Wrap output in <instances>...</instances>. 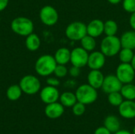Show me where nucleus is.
<instances>
[{
    "mask_svg": "<svg viewBox=\"0 0 135 134\" xmlns=\"http://www.w3.org/2000/svg\"><path fill=\"white\" fill-rule=\"evenodd\" d=\"M57 62L54 56L51 54H44L40 56L35 63V70L41 77H49L54 73Z\"/></svg>",
    "mask_w": 135,
    "mask_h": 134,
    "instance_id": "obj_1",
    "label": "nucleus"
},
{
    "mask_svg": "<svg viewBox=\"0 0 135 134\" xmlns=\"http://www.w3.org/2000/svg\"><path fill=\"white\" fill-rule=\"evenodd\" d=\"M100 51L106 57H114L122 49L120 38L116 36H106L100 42Z\"/></svg>",
    "mask_w": 135,
    "mask_h": 134,
    "instance_id": "obj_2",
    "label": "nucleus"
},
{
    "mask_svg": "<svg viewBox=\"0 0 135 134\" xmlns=\"http://www.w3.org/2000/svg\"><path fill=\"white\" fill-rule=\"evenodd\" d=\"M12 31L21 36H27L33 32L34 24L32 20L25 17H15L10 24Z\"/></svg>",
    "mask_w": 135,
    "mask_h": 134,
    "instance_id": "obj_3",
    "label": "nucleus"
},
{
    "mask_svg": "<svg viewBox=\"0 0 135 134\" xmlns=\"http://www.w3.org/2000/svg\"><path fill=\"white\" fill-rule=\"evenodd\" d=\"M75 95L78 101L84 103L85 105L93 103L98 97L97 89L94 88L89 84L80 85L77 88Z\"/></svg>",
    "mask_w": 135,
    "mask_h": 134,
    "instance_id": "obj_4",
    "label": "nucleus"
},
{
    "mask_svg": "<svg viewBox=\"0 0 135 134\" xmlns=\"http://www.w3.org/2000/svg\"><path fill=\"white\" fill-rule=\"evenodd\" d=\"M65 35L70 40L81 41L87 35V24L81 21L71 22L65 29Z\"/></svg>",
    "mask_w": 135,
    "mask_h": 134,
    "instance_id": "obj_5",
    "label": "nucleus"
},
{
    "mask_svg": "<svg viewBox=\"0 0 135 134\" xmlns=\"http://www.w3.org/2000/svg\"><path fill=\"white\" fill-rule=\"evenodd\" d=\"M19 85L23 92L27 95H34L36 94L41 87L40 80L33 75H25L24 76L20 82Z\"/></svg>",
    "mask_w": 135,
    "mask_h": 134,
    "instance_id": "obj_6",
    "label": "nucleus"
},
{
    "mask_svg": "<svg viewBox=\"0 0 135 134\" xmlns=\"http://www.w3.org/2000/svg\"><path fill=\"white\" fill-rule=\"evenodd\" d=\"M40 19L47 26H53L59 21V13L55 7L50 5L43 6L40 10Z\"/></svg>",
    "mask_w": 135,
    "mask_h": 134,
    "instance_id": "obj_7",
    "label": "nucleus"
},
{
    "mask_svg": "<svg viewBox=\"0 0 135 134\" xmlns=\"http://www.w3.org/2000/svg\"><path fill=\"white\" fill-rule=\"evenodd\" d=\"M115 75L123 85L132 83L134 80L135 70L131 63L121 62L116 68Z\"/></svg>",
    "mask_w": 135,
    "mask_h": 134,
    "instance_id": "obj_8",
    "label": "nucleus"
},
{
    "mask_svg": "<svg viewBox=\"0 0 135 134\" xmlns=\"http://www.w3.org/2000/svg\"><path fill=\"white\" fill-rule=\"evenodd\" d=\"M89 52L81 47L74 48L70 51V62L72 66L82 68L87 66L89 59Z\"/></svg>",
    "mask_w": 135,
    "mask_h": 134,
    "instance_id": "obj_9",
    "label": "nucleus"
},
{
    "mask_svg": "<svg viewBox=\"0 0 135 134\" xmlns=\"http://www.w3.org/2000/svg\"><path fill=\"white\" fill-rule=\"evenodd\" d=\"M123 83L115 74H109L104 77L101 88L105 93L109 94L115 92H120Z\"/></svg>",
    "mask_w": 135,
    "mask_h": 134,
    "instance_id": "obj_10",
    "label": "nucleus"
},
{
    "mask_svg": "<svg viewBox=\"0 0 135 134\" xmlns=\"http://www.w3.org/2000/svg\"><path fill=\"white\" fill-rule=\"evenodd\" d=\"M59 92L57 89V87H53L47 85L41 89L40 93V97L42 102L46 104L57 102L59 100Z\"/></svg>",
    "mask_w": 135,
    "mask_h": 134,
    "instance_id": "obj_11",
    "label": "nucleus"
},
{
    "mask_svg": "<svg viewBox=\"0 0 135 134\" xmlns=\"http://www.w3.org/2000/svg\"><path fill=\"white\" fill-rule=\"evenodd\" d=\"M106 62V56L100 51H93L89 54L87 66L90 70H100Z\"/></svg>",
    "mask_w": 135,
    "mask_h": 134,
    "instance_id": "obj_12",
    "label": "nucleus"
},
{
    "mask_svg": "<svg viewBox=\"0 0 135 134\" xmlns=\"http://www.w3.org/2000/svg\"><path fill=\"white\" fill-rule=\"evenodd\" d=\"M119 113L121 117L126 119H133L135 118V102L134 100H123L118 107Z\"/></svg>",
    "mask_w": 135,
    "mask_h": 134,
    "instance_id": "obj_13",
    "label": "nucleus"
},
{
    "mask_svg": "<svg viewBox=\"0 0 135 134\" xmlns=\"http://www.w3.org/2000/svg\"><path fill=\"white\" fill-rule=\"evenodd\" d=\"M104 22L100 19H93L87 24V35L97 38L104 34Z\"/></svg>",
    "mask_w": 135,
    "mask_h": 134,
    "instance_id": "obj_14",
    "label": "nucleus"
},
{
    "mask_svg": "<svg viewBox=\"0 0 135 134\" xmlns=\"http://www.w3.org/2000/svg\"><path fill=\"white\" fill-rule=\"evenodd\" d=\"M45 115L51 119H56L60 118L64 113V107L61 103L55 102L47 104L45 110Z\"/></svg>",
    "mask_w": 135,
    "mask_h": 134,
    "instance_id": "obj_15",
    "label": "nucleus"
},
{
    "mask_svg": "<svg viewBox=\"0 0 135 134\" xmlns=\"http://www.w3.org/2000/svg\"><path fill=\"white\" fill-rule=\"evenodd\" d=\"M104 76L100 70H91L87 76L88 84L96 89L101 88Z\"/></svg>",
    "mask_w": 135,
    "mask_h": 134,
    "instance_id": "obj_16",
    "label": "nucleus"
},
{
    "mask_svg": "<svg viewBox=\"0 0 135 134\" xmlns=\"http://www.w3.org/2000/svg\"><path fill=\"white\" fill-rule=\"evenodd\" d=\"M120 41L122 44V47L129 48V49H135V30H130L124 32L121 37Z\"/></svg>",
    "mask_w": 135,
    "mask_h": 134,
    "instance_id": "obj_17",
    "label": "nucleus"
},
{
    "mask_svg": "<svg viewBox=\"0 0 135 134\" xmlns=\"http://www.w3.org/2000/svg\"><path fill=\"white\" fill-rule=\"evenodd\" d=\"M70 51L66 47H60L59 48L54 55V58L57 62V64L60 65H66L70 62Z\"/></svg>",
    "mask_w": 135,
    "mask_h": 134,
    "instance_id": "obj_18",
    "label": "nucleus"
},
{
    "mask_svg": "<svg viewBox=\"0 0 135 134\" xmlns=\"http://www.w3.org/2000/svg\"><path fill=\"white\" fill-rule=\"evenodd\" d=\"M104 126L107 128L112 133H115V132L120 130V121L117 116L111 115L105 118Z\"/></svg>",
    "mask_w": 135,
    "mask_h": 134,
    "instance_id": "obj_19",
    "label": "nucleus"
},
{
    "mask_svg": "<svg viewBox=\"0 0 135 134\" xmlns=\"http://www.w3.org/2000/svg\"><path fill=\"white\" fill-rule=\"evenodd\" d=\"M41 45V41L40 37L35 34L31 33L26 36L25 39V47L30 51H37Z\"/></svg>",
    "mask_w": 135,
    "mask_h": 134,
    "instance_id": "obj_20",
    "label": "nucleus"
},
{
    "mask_svg": "<svg viewBox=\"0 0 135 134\" xmlns=\"http://www.w3.org/2000/svg\"><path fill=\"white\" fill-rule=\"evenodd\" d=\"M59 100L64 107H72L78 102L75 93L71 92H65L62 93L59 96Z\"/></svg>",
    "mask_w": 135,
    "mask_h": 134,
    "instance_id": "obj_21",
    "label": "nucleus"
},
{
    "mask_svg": "<svg viewBox=\"0 0 135 134\" xmlns=\"http://www.w3.org/2000/svg\"><path fill=\"white\" fill-rule=\"evenodd\" d=\"M120 93L122 94L123 99L128 100H135V85L132 83L123 84Z\"/></svg>",
    "mask_w": 135,
    "mask_h": 134,
    "instance_id": "obj_22",
    "label": "nucleus"
},
{
    "mask_svg": "<svg viewBox=\"0 0 135 134\" xmlns=\"http://www.w3.org/2000/svg\"><path fill=\"white\" fill-rule=\"evenodd\" d=\"M22 90L19 85H10L6 90V96L11 101H16L20 99L22 94Z\"/></svg>",
    "mask_w": 135,
    "mask_h": 134,
    "instance_id": "obj_23",
    "label": "nucleus"
},
{
    "mask_svg": "<svg viewBox=\"0 0 135 134\" xmlns=\"http://www.w3.org/2000/svg\"><path fill=\"white\" fill-rule=\"evenodd\" d=\"M81 47H83L85 50H86L88 52H92L95 50L96 47H97V41H96V38L86 35L85 36H84L81 39Z\"/></svg>",
    "mask_w": 135,
    "mask_h": 134,
    "instance_id": "obj_24",
    "label": "nucleus"
},
{
    "mask_svg": "<svg viewBox=\"0 0 135 134\" xmlns=\"http://www.w3.org/2000/svg\"><path fill=\"white\" fill-rule=\"evenodd\" d=\"M119 61L123 63H131L132 61V58L134 57V50L122 47L120 51L119 52Z\"/></svg>",
    "mask_w": 135,
    "mask_h": 134,
    "instance_id": "obj_25",
    "label": "nucleus"
},
{
    "mask_svg": "<svg viewBox=\"0 0 135 134\" xmlns=\"http://www.w3.org/2000/svg\"><path fill=\"white\" fill-rule=\"evenodd\" d=\"M119 26L114 20H108L104 22V33L106 36H116Z\"/></svg>",
    "mask_w": 135,
    "mask_h": 134,
    "instance_id": "obj_26",
    "label": "nucleus"
},
{
    "mask_svg": "<svg viewBox=\"0 0 135 134\" xmlns=\"http://www.w3.org/2000/svg\"><path fill=\"white\" fill-rule=\"evenodd\" d=\"M108 101L113 107H119L123 101V97L120 92H115L108 94Z\"/></svg>",
    "mask_w": 135,
    "mask_h": 134,
    "instance_id": "obj_27",
    "label": "nucleus"
},
{
    "mask_svg": "<svg viewBox=\"0 0 135 134\" xmlns=\"http://www.w3.org/2000/svg\"><path fill=\"white\" fill-rule=\"evenodd\" d=\"M68 70H69L66 68V65L57 64L54 71V74L58 78H63L68 74Z\"/></svg>",
    "mask_w": 135,
    "mask_h": 134,
    "instance_id": "obj_28",
    "label": "nucleus"
},
{
    "mask_svg": "<svg viewBox=\"0 0 135 134\" xmlns=\"http://www.w3.org/2000/svg\"><path fill=\"white\" fill-rule=\"evenodd\" d=\"M72 111H73L74 115H76V116H81L82 115H84V113L85 111V105L84 103H80V102L78 101L72 107Z\"/></svg>",
    "mask_w": 135,
    "mask_h": 134,
    "instance_id": "obj_29",
    "label": "nucleus"
},
{
    "mask_svg": "<svg viewBox=\"0 0 135 134\" xmlns=\"http://www.w3.org/2000/svg\"><path fill=\"white\" fill-rule=\"evenodd\" d=\"M122 2L123 8L126 12L129 13L135 12V0H123Z\"/></svg>",
    "mask_w": 135,
    "mask_h": 134,
    "instance_id": "obj_30",
    "label": "nucleus"
},
{
    "mask_svg": "<svg viewBox=\"0 0 135 134\" xmlns=\"http://www.w3.org/2000/svg\"><path fill=\"white\" fill-rule=\"evenodd\" d=\"M68 73L72 77H78L80 76L81 74V68L79 67H77V66H72L69 70H68Z\"/></svg>",
    "mask_w": 135,
    "mask_h": 134,
    "instance_id": "obj_31",
    "label": "nucleus"
},
{
    "mask_svg": "<svg viewBox=\"0 0 135 134\" xmlns=\"http://www.w3.org/2000/svg\"><path fill=\"white\" fill-rule=\"evenodd\" d=\"M47 85H50V86L58 87L60 85V81L59 78L56 77H49L47 78Z\"/></svg>",
    "mask_w": 135,
    "mask_h": 134,
    "instance_id": "obj_32",
    "label": "nucleus"
},
{
    "mask_svg": "<svg viewBox=\"0 0 135 134\" xmlns=\"http://www.w3.org/2000/svg\"><path fill=\"white\" fill-rule=\"evenodd\" d=\"M94 134H112V133L104 126H100L95 130Z\"/></svg>",
    "mask_w": 135,
    "mask_h": 134,
    "instance_id": "obj_33",
    "label": "nucleus"
},
{
    "mask_svg": "<svg viewBox=\"0 0 135 134\" xmlns=\"http://www.w3.org/2000/svg\"><path fill=\"white\" fill-rule=\"evenodd\" d=\"M129 23H130V25H131V28L133 30H135V12H134L133 13H131Z\"/></svg>",
    "mask_w": 135,
    "mask_h": 134,
    "instance_id": "obj_34",
    "label": "nucleus"
},
{
    "mask_svg": "<svg viewBox=\"0 0 135 134\" xmlns=\"http://www.w3.org/2000/svg\"><path fill=\"white\" fill-rule=\"evenodd\" d=\"M9 0H0V12L3 11L8 6Z\"/></svg>",
    "mask_w": 135,
    "mask_h": 134,
    "instance_id": "obj_35",
    "label": "nucleus"
},
{
    "mask_svg": "<svg viewBox=\"0 0 135 134\" xmlns=\"http://www.w3.org/2000/svg\"><path fill=\"white\" fill-rule=\"evenodd\" d=\"M114 134H133V133H131V132H129V131H127V130H119V131L115 132Z\"/></svg>",
    "mask_w": 135,
    "mask_h": 134,
    "instance_id": "obj_36",
    "label": "nucleus"
},
{
    "mask_svg": "<svg viewBox=\"0 0 135 134\" xmlns=\"http://www.w3.org/2000/svg\"><path fill=\"white\" fill-rule=\"evenodd\" d=\"M109 3L112 4V5H117L120 2H122L123 0H107Z\"/></svg>",
    "mask_w": 135,
    "mask_h": 134,
    "instance_id": "obj_37",
    "label": "nucleus"
},
{
    "mask_svg": "<svg viewBox=\"0 0 135 134\" xmlns=\"http://www.w3.org/2000/svg\"><path fill=\"white\" fill-rule=\"evenodd\" d=\"M131 66H133V68L135 70V53L134 54V57H133V58H132V61H131Z\"/></svg>",
    "mask_w": 135,
    "mask_h": 134,
    "instance_id": "obj_38",
    "label": "nucleus"
},
{
    "mask_svg": "<svg viewBox=\"0 0 135 134\" xmlns=\"http://www.w3.org/2000/svg\"><path fill=\"white\" fill-rule=\"evenodd\" d=\"M133 134H135V126L134 127V130H133Z\"/></svg>",
    "mask_w": 135,
    "mask_h": 134,
    "instance_id": "obj_39",
    "label": "nucleus"
},
{
    "mask_svg": "<svg viewBox=\"0 0 135 134\" xmlns=\"http://www.w3.org/2000/svg\"><path fill=\"white\" fill-rule=\"evenodd\" d=\"M0 20H1V18H0Z\"/></svg>",
    "mask_w": 135,
    "mask_h": 134,
    "instance_id": "obj_40",
    "label": "nucleus"
}]
</instances>
